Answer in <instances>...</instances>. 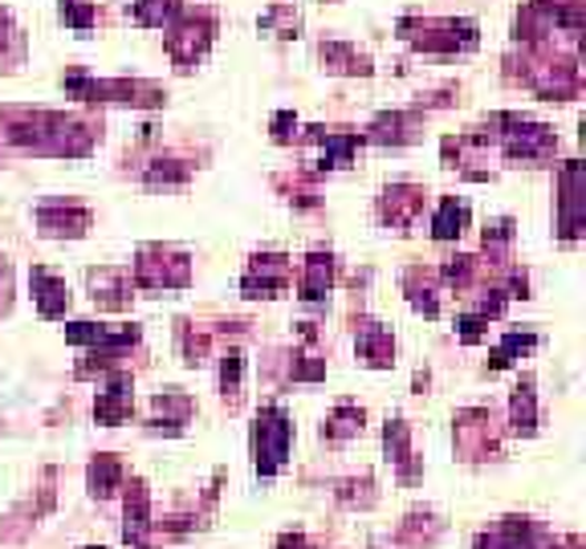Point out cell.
Returning <instances> with one entry per match:
<instances>
[{"mask_svg":"<svg viewBox=\"0 0 586 549\" xmlns=\"http://www.w3.org/2000/svg\"><path fill=\"white\" fill-rule=\"evenodd\" d=\"M424 196H428V191L416 188V183H391V188L379 196V220H384L387 228H399V232H404V228L419 216V208H424Z\"/></svg>","mask_w":586,"mask_h":549,"instance_id":"cell-13","label":"cell"},{"mask_svg":"<svg viewBox=\"0 0 586 549\" xmlns=\"http://www.w3.org/2000/svg\"><path fill=\"white\" fill-rule=\"evenodd\" d=\"M362 407H355V403H338L335 411H330V419L322 423V440H330V443H347V440H355L362 431Z\"/></svg>","mask_w":586,"mask_h":549,"instance_id":"cell-26","label":"cell"},{"mask_svg":"<svg viewBox=\"0 0 586 549\" xmlns=\"http://www.w3.org/2000/svg\"><path fill=\"white\" fill-rule=\"evenodd\" d=\"M135 286L139 289H188L192 286V261L188 252L168 244H143L135 261Z\"/></svg>","mask_w":586,"mask_h":549,"instance_id":"cell-2","label":"cell"},{"mask_svg":"<svg viewBox=\"0 0 586 549\" xmlns=\"http://www.w3.org/2000/svg\"><path fill=\"white\" fill-rule=\"evenodd\" d=\"M4 41H9V17H4V9H0V49H4Z\"/></svg>","mask_w":586,"mask_h":549,"instance_id":"cell-41","label":"cell"},{"mask_svg":"<svg viewBox=\"0 0 586 549\" xmlns=\"http://www.w3.org/2000/svg\"><path fill=\"white\" fill-rule=\"evenodd\" d=\"M558 232L563 240L583 237V196H578V159H566L558 171Z\"/></svg>","mask_w":586,"mask_h":549,"instance_id":"cell-10","label":"cell"},{"mask_svg":"<svg viewBox=\"0 0 586 549\" xmlns=\"http://www.w3.org/2000/svg\"><path fill=\"white\" fill-rule=\"evenodd\" d=\"M404 24L407 29H419V33H404V37H411L428 53H460V49L477 46V24L473 21H424V24L404 21Z\"/></svg>","mask_w":586,"mask_h":549,"instance_id":"cell-6","label":"cell"},{"mask_svg":"<svg viewBox=\"0 0 586 549\" xmlns=\"http://www.w3.org/2000/svg\"><path fill=\"white\" fill-rule=\"evenodd\" d=\"M240 379H245V355L237 347L220 355V391H225V403H240Z\"/></svg>","mask_w":586,"mask_h":549,"instance_id":"cell-31","label":"cell"},{"mask_svg":"<svg viewBox=\"0 0 586 549\" xmlns=\"http://www.w3.org/2000/svg\"><path fill=\"white\" fill-rule=\"evenodd\" d=\"M338 501L347 505V509H371V505L379 501V492H375V480L371 477L342 480V485H338Z\"/></svg>","mask_w":586,"mask_h":549,"instance_id":"cell-32","label":"cell"},{"mask_svg":"<svg viewBox=\"0 0 586 549\" xmlns=\"http://www.w3.org/2000/svg\"><path fill=\"white\" fill-rule=\"evenodd\" d=\"M371 139L375 143H411L416 139V119L411 114H384V119H375Z\"/></svg>","mask_w":586,"mask_h":549,"instance_id":"cell-29","label":"cell"},{"mask_svg":"<svg viewBox=\"0 0 586 549\" xmlns=\"http://www.w3.org/2000/svg\"><path fill=\"white\" fill-rule=\"evenodd\" d=\"M90 220L95 216L78 208V203H61V200H49L37 208V232L41 237H86L90 232Z\"/></svg>","mask_w":586,"mask_h":549,"instance_id":"cell-12","label":"cell"},{"mask_svg":"<svg viewBox=\"0 0 586 549\" xmlns=\"http://www.w3.org/2000/svg\"><path fill=\"white\" fill-rule=\"evenodd\" d=\"M477 269H480L477 257H453V261L444 264L440 273H444V281H448V286L473 289V281H477Z\"/></svg>","mask_w":586,"mask_h":549,"instance_id":"cell-37","label":"cell"},{"mask_svg":"<svg viewBox=\"0 0 586 549\" xmlns=\"http://www.w3.org/2000/svg\"><path fill=\"white\" fill-rule=\"evenodd\" d=\"M298 289H301V301H310V306L330 298V289H335V257L322 249H314L310 257H306V264H301Z\"/></svg>","mask_w":586,"mask_h":549,"instance_id":"cell-19","label":"cell"},{"mask_svg":"<svg viewBox=\"0 0 586 549\" xmlns=\"http://www.w3.org/2000/svg\"><path fill=\"white\" fill-rule=\"evenodd\" d=\"M261 29H269V33H277V37H298L301 17L294 12V4H277V9H269L261 17Z\"/></svg>","mask_w":586,"mask_h":549,"instance_id":"cell-36","label":"cell"},{"mask_svg":"<svg viewBox=\"0 0 586 549\" xmlns=\"http://www.w3.org/2000/svg\"><path fill=\"white\" fill-rule=\"evenodd\" d=\"M538 347V335H529V330H509V335L501 338V347L493 350V359H489V370H505V367H514L526 350Z\"/></svg>","mask_w":586,"mask_h":549,"instance_id":"cell-28","label":"cell"},{"mask_svg":"<svg viewBox=\"0 0 586 549\" xmlns=\"http://www.w3.org/2000/svg\"><path fill=\"white\" fill-rule=\"evenodd\" d=\"M444 533V521L431 509H416V513L404 517V526L395 533V546L399 549H431L440 541Z\"/></svg>","mask_w":586,"mask_h":549,"instance_id":"cell-21","label":"cell"},{"mask_svg":"<svg viewBox=\"0 0 586 549\" xmlns=\"http://www.w3.org/2000/svg\"><path fill=\"white\" fill-rule=\"evenodd\" d=\"M143 338L139 326H98V322H73L66 326V342L95 350H131Z\"/></svg>","mask_w":586,"mask_h":549,"instance_id":"cell-9","label":"cell"},{"mask_svg":"<svg viewBox=\"0 0 586 549\" xmlns=\"http://www.w3.org/2000/svg\"><path fill=\"white\" fill-rule=\"evenodd\" d=\"M131 411H135V382L131 375L115 370L107 379V391H98L95 399V419L102 428H119V423L131 419Z\"/></svg>","mask_w":586,"mask_h":549,"instance_id":"cell-11","label":"cell"},{"mask_svg":"<svg viewBox=\"0 0 586 549\" xmlns=\"http://www.w3.org/2000/svg\"><path fill=\"white\" fill-rule=\"evenodd\" d=\"M122 480H127V468H122L119 456H95L90 460V468H86V485H90V497H98V501H110L115 492L122 489Z\"/></svg>","mask_w":586,"mask_h":549,"instance_id":"cell-22","label":"cell"},{"mask_svg":"<svg viewBox=\"0 0 586 549\" xmlns=\"http://www.w3.org/2000/svg\"><path fill=\"white\" fill-rule=\"evenodd\" d=\"M188 176H192V168L180 163V159H156V163L147 168L143 180L151 183V188H168V183H183Z\"/></svg>","mask_w":586,"mask_h":549,"instance_id":"cell-33","label":"cell"},{"mask_svg":"<svg viewBox=\"0 0 586 549\" xmlns=\"http://www.w3.org/2000/svg\"><path fill=\"white\" fill-rule=\"evenodd\" d=\"M212 33L216 24L208 12H188L183 9L176 21L168 24V53L180 70H192L196 61L203 58V49L212 46Z\"/></svg>","mask_w":586,"mask_h":549,"instance_id":"cell-5","label":"cell"},{"mask_svg":"<svg viewBox=\"0 0 586 549\" xmlns=\"http://www.w3.org/2000/svg\"><path fill=\"white\" fill-rule=\"evenodd\" d=\"M465 228H468V203L456 200V196L440 200V208L431 216V240H456Z\"/></svg>","mask_w":586,"mask_h":549,"instance_id":"cell-24","label":"cell"},{"mask_svg":"<svg viewBox=\"0 0 586 549\" xmlns=\"http://www.w3.org/2000/svg\"><path fill=\"white\" fill-rule=\"evenodd\" d=\"M289 286V257L286 252H257L240 277L245 298H277Z\"/></svg>","mask_w":586,"mask_h":549,"instance_id":"cell-7","label":"cell"},{"mask_svg":"<svg viewBox=\"0 0 586 549\" xmlns=\"http://www.w3.org/2000/svg\"><path fill=\"white\" fill-rule=\"evenodd\" d=\"M355 350H359V359L375 370H387L395 362V338L384 322H375V318H359L355 322Z\"/></svg>","mask_w":586,"mask_h":549,"instance_id":"cell-14","label":"cell"},{"mask_svg":"<svg viewBox=\"0 0 586 549\" xmlns=\"http://www.w3.org/2000/svg\"><path fill=\"white\" fill-rule=\"evenodd\" d=\"M192 411H196V403H192V395H183V391H163V395H156V411H151V431H183V423H192Z\"/></svg>","mask_w":586,"mask_h":549,"instance_id":"cell-20","label":"cell"},{"mask_svg":"<svg viewBox=\"0 0 586 549\" xmlns=\"http://www.w3.org/2000/svg\"><path fill=\"white\" fill-rule=\"evenodd\" d=\"M151 492H147V480H131L127 489V501H122V541L131 549H156L151 541Z\"/></svg>","mask_w":586,"mask_h":549,"instance_id":"cell-8","label":"cell"},{"mask_svg":"<svg viewBox=\"0 0 586 549\" xmlns=\"http://www.w3.org/2000/svg\"><path fill=\"white\" fill-rule=\"evenodd\" d=\"M534 538H538V526L529 517H501L493 529L477 533L473 549H529Z\"/></svg>","mask_w":586,"mask_h":549,"instance_id":"cell-16","label":"cell"},{"mask_svg":"<svg viewBox=\"0 0 586 549\" xmlns=\"http://www.w3.org/2000/svg\"><path fill=\"white\" fill-rule=\"evenodd\" d=\"M294 448V419L281 407H265L252 423V468L257 477H277Z\"/></svg>","mask_w":586,"mask_h":549,"instance_id":"cell-1","label":"cell"},{"mask_svg":"<svg viewBox=\"0 0 586 549\" xmlns=\"http://www.w3.org/2000/svg\"><path fill=\"white\" fill-rule=\"evenodd\" d=\"M509 428L517 436H534L538 431V391H534V379H522L514 387V399H509Z\"/></svg>","mask_w":586,"mask_h":549,"instance_id":"cell-23","label":"cell"},{"mask_svg":"<svg viewBox=\"0 0 586 549\" xmlns=\"http://www.w3.org/2000/svg\"><path fill=\"white\" fill-rule=\"evenodd\" d=\"M453 443H456V456L468 460V465H480V460L497 456V423H493L489 407H468V411H460L453 423Z\"/></svg>","mask_w":586,"mask_h":549,"instance_id":"cell-4","label":"cell"},{"mask_svg":"<svg viewBox=\"0 0 586 549\" xmlns=\"http://www.w3.org/2000/svg\"><path fill=\"white\" fill-rule=\"evenodd\" d=\"M277 549H318L306 533H281V541H277Z\"/></svg>","mask_w":586,"mask_h":549,"instance_id":"cell-40","label":"cell"},{"mask_svg":"<svg viewBox=\"0 0 586 549\" xmlns=\"http://www.w3.org/2000/svg\"><path fill=\"white\" fill-rule=\"evenodd\" d=\"M497 127H505V131H497V143H501L509 163H542V159H550L554 147H558V134H554L550 127H542V122L501 114Z\"/></svg>","mask_w":586,"mask_h":549,"instance_id":"cell-3","label":"cell"},{"mask_svg":"<svg viewBox=\"0 0 586 549\" xmlns=\"http://www.w3.org/2000/svg\"><path fill=\"white\" fill-rule=\"evenodd\" d=\"M180 342H183V362L188 367H200L208 359V347H212V338L203 335V330H196L192 322H180Z\"/></svg>","mask_w":586,"mask_h":549,"instance_id":"cell-35","label":"cell"},{"mask_svg":"<svg viewBox=\"0 0 586 549\" xmlns=\"http://www.w3.org/2000/svg\"><path fill=\"white\" fill-rule=\"evenodd\" d=\"M480 244H485V252H489V257H505V249L514 244V220H509V216H501V220H489V224H485V232H480Z\"/></svg>","mask_w":586,"mask_h":549,"instance_id":"cell-34","label":"cell"},{"mask_svg":"<svg viewBox=\"0 0 586 549\" xmlns=\"http://www.w3.org/2000/svg\"><path fill=\"white\" fill-rule=\"evenodd\" d=\"M61 21L78 29V33H90V24H95V9L82 4V0H61Z\"/></svg>","mask_w":586,"mask_h":549,"instance_id":"cell-38","label":"cell"},{"mask_svg":"<svg viewBox=\"0 0 586 549\" xmlns=\"http://www.w3.org/2000/svg\"><path fill=\"white\" fill-rule=\"evenodd\" d=\"M86 281H90L95 306H102V310H127L131 306V277L122 269H90Z\"/></svg>","mask_w":586,"mask_h":549,"instance_id":"cell-18","label":"cell"},{"mask_svg":"<svg viewBox=\"0 0 586 549\" xmlns=\"http://www.w3.org/2000/svg\"><path fill=\"white\" fill-rule=\"evenodd\" d=\"M384 452L387 460H391V468L399 472V480L404 485H411V480L419 477V456L411 452V431H407L404 419H387V428H384Z\"/></svg>","mask_w":586,"mask_h":549,"instance_id":"cell-15","label":"cell"},{"mask_svg":"<svg viewBox=\"0 0 586 549\" xmlns=\"http://www.w3.org/2000/svg\"><path fill=\"white\" fill-rule=\"evenodd\" d=\"M404 289H407V301H411L424 318H440V301H436V289H431L424 269H411V273L404 277Z\"/></svg>","mask_w":586,"mask_h":549,"instance_id":"cell-27","label":"cell"},{"mask_svg":"<svg viewBox=\"0 0 586 549\" xmlns=\"http://www.w3.org/2000/svg\"><path fill=\"white\" fill-rule=\"evenodd\" d=\"M12 306V269L9 261H0V313H9Z\"/></svg>","mask_w":586,"mask_h":549,"instance_id":"cell-39","label":"cell"},{"mask_svg":"<svg viewBox=\"0 0 586 549\" xmlns=\"http://www.w3.org/2000/svg\"><path fill=\"white\" fill-rule=\"evenodd\" d=\"M183 12L180 0H135V21L151 24V29H168Z\"/></svg>","mask_w":586,"mask_h":549,"instance_id":"cell-30","label":"cell"},{"mask_svg":"<svg viewBox=\"0 0 586 549\" xmlns=\"http://www.w3.org/2000/svg\"><path fill=\"white\" fill-rule=\"evenodd\" d=\"M322 66L330 73H371V61L362 58L359 49L347 46V41H322Z\"/></svg>","mask_w":586,"mask_h":549,"instance_id":"cell-25","label":"cell"},{"mask_svg":"<svg viewBox=\"0 0 586 549\" xmlns=\"http://www.w3.org/2000/svg\"><path fill=\"white\" fill-rule=\"evenodd\" d=\"M86 549H102V546H86Z\"/></svg>","mask_w":586,"mask_h":549,"instance_id":"cell-42","label":"cell"},{"mask_svg":"<svg viewBox=\"0 0 586 549\" xmlns=\"http://www.w3.org/2000/svg\"><path fill=\"white\" fill-rule=\"evenodd\" d=\"M29 286H33V301L41 318H61V313L70 310V289H66V281L58 273H49L46 264H33Z\"/></svg>","mask_w":586,"mask_h":549,"instance_id":"cell-17","label":"cell"}]
</instances>
